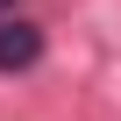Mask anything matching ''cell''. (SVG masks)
<instances>
[{
  "label": "cell",
  "instance_id": "6da1fadb",
  "mask_svg": "<svg viewBox=\"0 0 121 121\" xmlns=\"http://www.w3.org/2000/svg\"><path fill=\"white\" fill-rule=\"evenodd\" d=\"M43 57V29H29V22H0V71H29Z\"/></svg>",
  "mask_w": 121,
  "mask_h": 121
},
{
  "label": "cell",
  "instance_id": "7a4b0ae2",
  "mask_svg": "<svg viewBox=\"0 0 121 121\" xmlns=\"http://www.w3.org/2000/svg\"><path fill=\"white\" fill-rule=\"evenodd\" d=\"M0 7H7V0H0Z\"/></svg>",
  "mask_w": 121,
  "mask_h": 121
}]
</instances>
